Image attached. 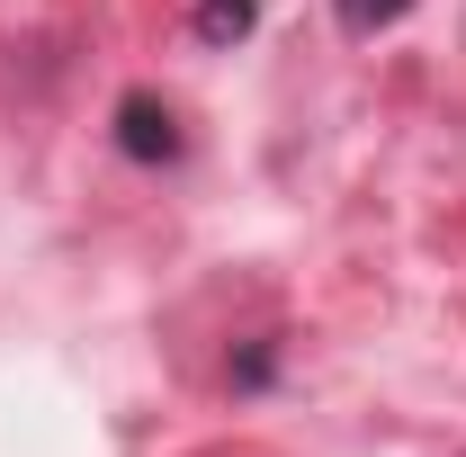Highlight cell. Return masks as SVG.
I'll return each instance as SVG.
<instances>
[{"instance_id":"1","label":"cell","mask_w":466,"mask_h":457,"mask_svg":"<svg viewBox=\"0 0 466 457\" xmlns=\"http://www.w3.org/2000/svg\"><path fill=\"white\" fill-rule=\"evenodd\" d=\"M116 153H126V162H144V171H162V162L188 153L179 108L162 99V90H126V99H116Z\"/></svg>"},{"instance_id":"2","label":"cell","mask_w":466,"mask_h":457,"mask_svg":"<svg viewBox=\"0 0 466 457\" xmlns=\"http://www.w3.org/2000/svg\"><path fill=\"white\" fill-rule=\"evenodd\" d=\"M260 27V0H198V36L207 46H242Z\"/></svg>"},{"instance_id":"3","label":"cell","mask_w":466,"mask_h":457,"mask_svg":"<svg viewBox=\"0 0 466 457\" xmlns=\"http://www.w3.org/2000/svg\"><path fill=\"white\" fill-rule=\"evenodd\" d=\"M332 18H341L350 36H377V27H395V18H412V0H332Z\"/></svg>"},{"instance_id":"4","label":"cell","mask_w":466,"mask_h":457,"mask_svg":"<svg viewBox=\"0 0 466 457\" xmlns=\"http://www.w3.org/2000/svg\"><path fill=\"white\" fill-rule=\"evenodd\" d=\"M225 377H233V386H242V395H260V386L279 377V350H269V341H251V350H242V359H233V368H225Z\"/></svg>"}]
</instances>
